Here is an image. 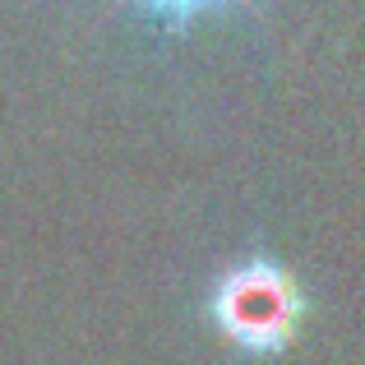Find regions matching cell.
<instances>
[{
    "instance_id": "1",
    "label": "cell",
    "mask_w": 365,
    "mask_h": 365,
    "mask_svg": "<svg viewBox=\"0 0 365 365\" xmlns=\"http://www.w3.org/2000/svg\"><path fill=\"white\" fill-rule=\"evenodd\" d=\"M213 319L222 324V333L236 347L268 356L292 342L296 319H301V292L277 264L250 259V264H236L222 273L213 292Z\"/></svg>"
},
{
    "instance_id": "2",
    "label": "cell",
    "mask_w": 365,
    "mask_h": 365,
    "mask_svg": "<svg viewBox=\"0 0 365 365\" xmlns=\"http://www.w3.org/2000/svg\"><path fill=\"white\" fill-rule=\"evenodd\" d=\"M134 5H139L148 19L167 24V28H185V24H195L199 14L227 9V5H236V0H134Z\"/></svg>"
}]
</instances>
